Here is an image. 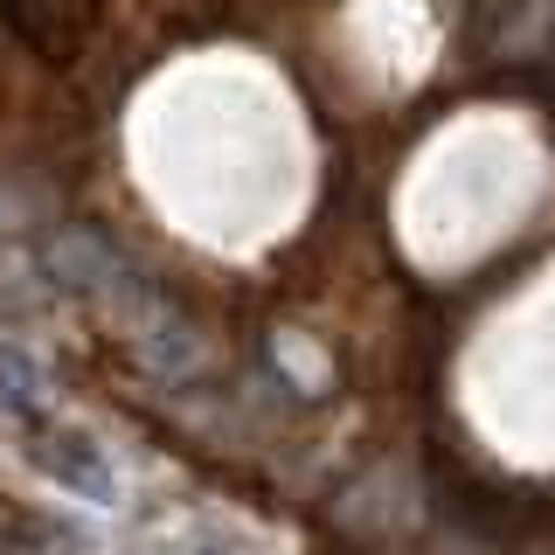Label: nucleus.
<instances>
[{
  "label": "nucleus",
  "instance_id": "nucleus-1",
  "mask_svg": "<svg viewBox=\"0 0 555 555\" xmlns=\"http://www.w3.org/2000/svg\"><path fill=\"white\" fill-rule=\"evenodd\" d=\"M28 465H35L42 479H56L63 493L91 500V507H118V500H126L118 465L104 459V444L91 438V430H77V424H56V416H35V430H28Z\"/></svg>",
  "mask_w": 555,
  "mask_h": 555
},
{
  "label": "nucleus",
  "instance_id": "nucleus-2",
  "mask_svg": "<svg viewBox=\"0 0 555 555\" xmlns=\"http://www.w3.org/2000/svg\"><path fill=\"white\" fill-rule=\"evenodd\" d=\"M153 555H222V548H216V542H202V534H195V542H160Z\"/></svg>",
  "mask_w": 555,
  "mask_h": 555
}]
</instances>
